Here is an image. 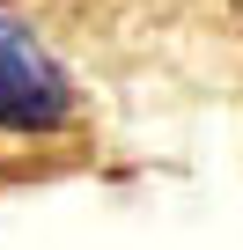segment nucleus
I'll return each mask as SVG.
<instances>
[{"label": "nucleus", "instance_id": "1", "mask_svg": "<svg viewBox=\"0 0 243 250\" xmlns=\"http://www.w3.org/2000/svg\"><path fill=\"white\" fill-rule=\"evenodd\" d=\"M74 118V81L66 66L15 22L0 15V133H52Z\"/></svg>", "mask_w": 243, "mask_h": 250}]
</instances>
